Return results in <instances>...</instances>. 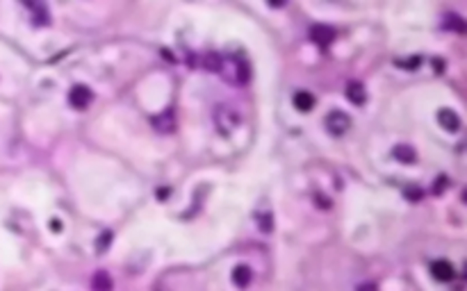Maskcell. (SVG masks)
<instances>
[{"instance_id":"6da1fadb","label":"cell","mask_w":467,"mask_h":291,"mask_svg":"<svg viewBox=\"0 0 467 291\" xmlns=\"http://www.w3.org/2000/svg\"><path fill=\"white\" fill-rule=\"evenodd\" d=\"M219 73H221V77H224L226 82L237 84V87L246 84L248 77H251V68H248L246 60H244L242 55H226V57H221Z\"/></svg>"},{"instance_id":"7a4b0ae2","label":"cell","mask_w":467,"mask_h":291,"mask_svg":"<svg viewBox=\"0 0 467 291\" xmlns=\"http://www.w3.org/2000/svg\"><path fill=\"white\" fill-rule=\"evenodd\" d=\"M212 119H214V125H217V130H219V134H224V137L232 134L242 123L240 112H237L235 107H230V105H219V107L214 109V114H212Z\"/></svg>"},{"instance_id":"3957f363","label":"cell","mask_w":467,"mask_h":291,"mask_svg":"<svg viewBox=\"0 0 467 291\" xmlns=\"http://www.w3.org/2000/svg\"><path fill=\"white\" fill-rule=\"evenodd\" d=\"M351 116H349L347 112H339V109H335V112H331L326 116V121H324V125H326V130L331 132L333 137H342V134H347L349 128H351Z\"/></svg>"},{"instance_id":"277c9868","label":"cell","mask_w":467,"mask_h":291,"mask_svg":"<svg viewBox=\"0 0 467 291\" xmlns=\"http://www.w3.org/2000/svg\"><path fill=\"white\" fill-rule=\"evenodd\" d=\"M94 100V91L84 84H76V87L68 91V105L73 109H87Z\"/></svg>"},{"instance_id":"5b68a950","label":"cell","mask_w":467,"mask_h":291,"mask_svg":"<svg viewBox=\"0 0 467 291\" xmlns=\"http://www.w3.org/2000/svg\"><path fill=\"white\" fill-rule=\"evenodd\" d=\"M153 128L157 132H162V134H169V132L176 130V114H173V109H164L157 116H153Z\"/></svg>"},{"instance_id":"8992f818","label":"cell","mask_w":467,"mask_h":291,"mask_svg":"<svg viewBox=\"0 0 467 291\" xmlns=\"http://www.w3.org/2000/svg\"><path fill=\"white\" fill-rule=\"evenodd\" d=\"M230 280H232V284H235L237 289H248V284L253 282L251 266H246V264H237V266L232 268V273H230Z\"/></svg>"},{"instance_id":"52a82bcc","label":"cell","mask_w":467,"mask_h":291,"mask_svg":"<svg viewBox=\"0 0 467 291\" xmlns=\"http://www.w3.org/2000/svg\"><path fill=\"white\" fill-rule=\"evenodd\" d=\"M438 123H440V128H444L447 132H458L460 130V116L456 114L454 109H440Z\"/></svg>"},{"instance_id":"ba28073f","label":"cell","mask_w":467,"mask_h":291,"mask_svg":"<svg viewBox=\"0 0 467 291\" xmlns=\"http://www.w3.org/2000/svg\"><path fill=\"white\" fill-rule=\"evenodd\" d=\"M431 275L440 282H449L454 278V266L447 262V259H435L431 264Z\"/></svg>"},{"instance_id":"9c48e42d","label":"cell","mask_w":467,"mask_h":291,"mask_svg":"<svg viewBox=\"0 0 467 291\" xmlns=\"http://www.w3.org/2000/svg\"><path fill=\"white\" fill-rule=\"evenodd\" d=\"M310 36H312V41H315V44L328 46V44H333V41H335V30L326 28V25H315V28L310 30Z\"/></svg>"},{"instance_id":"30bf717a","label":"cell","mask_w":467,"mask_h":291,"mask_svg":"<svg viewBox=\"0 0 467 291\" xmlns=\"http://www.w3.org/2000/svg\"><path fill=\"white\" fill-rule=\"evenodd\" d=\"M347 98L351 100L353 105H365L367 103V91H365V87H363V82H358V80H353V82H349L347 84Z\"/></svg>"},{"instance_id":"8fae6325","label":"cell","mask_w":467,"mask_h":291,"mask_svg":"<svg viewBox=\"0 0 467 291\" xmlns=\"http://www.w3.org/2000/svg\"><path fill=\"white\" fill-rule=\"evenodd\" d=\"M392 157H394L399 164H412L417 160V152H415V148H412V146L399 144V146L392 148Z\"/></svg>"},{"instance_id":"7c38bea8","label":"cell","mask_w":467,"mask_h":291,"mask_svg":"<svg viewBox=\"0 0 467 291\" xmlns=\"http://www.w3.org/2000/svg\"><path fill=\"white\" fill-rule=\"evenodd\" d=\"M292 103H294V107L299 109V112H312L317 100L310 91H296L294 98H292Z\"/></svg>"},{"instance_id":"4fadbf2b","label":"cell","mask_w":467,"mask_h":291,"mask_svg":"<svg viewBox=\"0 0 467 291\" xmlns=\"http://www.w3.org/2000/svg\"><path fill=\"white\" fill-rule=\"evenodd\" d=\"M92 287H94V291H112L114 289L112 275L107 271H96L94 273V280H92Z\"/></svg>"},{"instance_id":"5bb4252c","label":"cell","mask_w":467,"mask_h":291,"mask_svg":"<svg viewBox=\"0 0 467 291\" xmlns=\"http://www.w3.org/2000/svg\"><path fill=\"white\" fill-rule=\"evenodd\" d=\"M256 221H258L260 232H264V235H269V232L274 230V214H272V209H269V207L260 209L256 214Z\"/></svg>"},{"instance_id":"9a60e30c","label":"cell","mask_w":467,"mask_h":291,"mask_svg":"<svg viewBox=\"0 0 467 291\" xmlns=\"http://www.w3.org/2000/svg\"><path fill=\"white\" fill-rule=\"evenodd\" d=\"M28 7L34 12V18H32L34 25H48L50 23V12L44 7V5H28Z\"/></svg>"},{"instance_id":"2e32d148","label":"cell","mask_w":467,"mask_h":291,"mask_svg":"<svg viewBox=\"0 0 467 291\" xmlns=\"http://www.w3.org/2000/svg\"><path fill=\"white\" fill-rule=\"evenodd\" d=\"M221 57L224 55H219V52H208V55H203V68L205 71H212V73H219Z\"/></svg>"},{"instance_id":"e0dca14e","label":"cell","mask_w":467,"mask_h":291,"mask_svg":"<svg viewBox=\"0 0 467 291\" xmlns=\"http://www.w3.org/2000/svg\"><path fill=\"white\" fill-rule=\"evenodd\" d=\"M444 28L447 30H456V32H465V21L458 16V14H447L444 16Z\"/></svg>"},{"instance_id":"ac0fdd59","label":"cell","mask_w":467,"mask_h":291,"mask_svg":"<svg viewBox=\"0 0 467 291\" xmlns=\"http://www.w3.org/2000/svg\"><path fill=\"white\" fill-rule=\"evenodd\" d=\"M110 241H112V232H103V235L98 237V241H96V250L103 253L105 248L110 246Z\"/></svg>"},{"instance_id":"d6986e66","label":"cell","mask_w":467,"mask_h":291,"mask_svg":"<svg viewBox=\"0 0 467 291\" xmlns=\"http://www.w3.org/2000/svg\"><path fill=\"white\" fill-rule=\"evenodd\" d=\"M406 198L419 200V198H422V189H419V187H415V189H406Z\"/></svg>"},{"instance_id":"ffe728a7","label":"cell","mask_w":467,"mask_h":291,"mask_svg":"<svg viewBox=\"0 0 467 291\" xmlns=\"http://www.w3.org/2000/svg\"><path fill=\"white\" fill-rule=\"evenodd\" d=\"M355 291H379V287H376L374 282H365V284H360Z\"/></svg>"},{"instance_id":"44dd1931","label":"cell","mask_w":467,"mask_h":291,"mask_svg":"<svg viewBox=\"0 0 467 291\" xmlns=\"http://www.w3.org/2000/svg\"><path fill=\"white\" fill-rule=\"evenodd\" d=\"M444 187H447V178H438V184H435V189H433V191H435V193H440Z\"/></svg>"},{"instance_id":"7402d4cb","label":"cell","mask_w":467,"mask_h":291,"mask_svg":"<svg viewBox=\"0 0 467 291\" xmlns=\"http://www.w3.org/2000/svg\"><path fill=\"white\" fill-rule=\"evenodd\" d=\"M399 66H408V68H415L419 64V60H410V62H406V64H401V62H397Z\"/></svg>"}]
</instances>
